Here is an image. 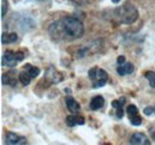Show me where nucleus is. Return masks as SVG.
I'll return each instance as SVG.
<instances>
[{"label": "nucleus", "mask_w": 155, "mask_h": 145, "mask_svg": "<svg viewBox=\"0 0 155 145\" xmlns=\"http://www.w3.org/2000/svg\"><path fill=\"white\" fill-rule=\"evenodd\" d=\"M49 34L56 40H75L84 36L85 26L82 21L74 17H64L50 24Z\"/></svg>", "instance_id": "f257e3e1"}, {"label": "nucleus", "mask_w": 155, "mask_h": 145, "mask_svg": "<svg viewBox=\"0 0 155 145\" xmlns=\"http://www.w3.org/2000/svg\"><path fill=\"white\" fill-rule=\"evenodd\" d=\"M115 17L118 19L119 23L130 25V24L135 23L136 20H137V18H138V11H137V8L131 2L127 1L120 7H117L116 10H115Z\"/></svg>", "instance_id": "f03ea898"}, {"label": "nucleus", "mask_w": 155, "mask_h": 145, "mask_svg": "<svg viewBox=\"0 0 155 145\" xmlns=\"http://www.w3.org/2000/svg\"><path fill=\"white\" fill-rule=\"evenodd\" d=\"M88 77L92 81V87L93 88H99V87H103L107 82L109 75L104 69L94 67V68L88 70Z\"/></svg>", "instance_id": "7ed1b4c3"}, {"label": "nucleus", "mask_w": 155, "mask_h": 145, "mask_svg": "<svg viewBox=\"0 0 155 145\" xmlns=\"http://www.w3.org/2000/svg\"><path fill=\"white\" fill-rule=\"evenodd\" d=\"M23 58H24V54H21V53H15L12 50H6L2 55L1 63H2V66L12 68V67H16L18 62L23 61Z\"/></svg>", "instance_id": "20e7f679"}, {"label": "nucleus", "mask_w": 155, "mask_h": 145, "mask_svg": "<svg viewBox=\"0 0 155 145\" xmlns=\"http://www.w3.org/2000/svg\"><path fill=\"white\" fill-rule=\"evenodd\" d=\"M5 142L6 144H10V145H23V144H26V138L21 137V136H18L13 132H6L5 134Z\"/></svg>", "instance_id": "39448f33"}, {"label": "nucleus", "mask_w": 155, "mask_h": 145, "mask_svg": "<svg viewBox=\"0 0 155 145\" xmlns=\"http://www.w3.org/2000/svg\"><path fill=\"white\" fill-rule=\"evenodd\" d=\"M130 144L133 145H149V138L144 134V133H140V132H136L131 136L130 138Z\"/></svg>", "instance_id": "423d86ee"}, {"label": "nucleus", "mask_w": 155, "mask_h": 145, "mask_svg": "<svg viewBox=\"0 0 155 145\" xmlns=\"http://www.w3.org/2000/svg\"><path fill=\"white\" fill-rule=\"evenodd\" d=\"M45 77H47L51 83H58V82H61V81L63 80V76L58 72H56V69L53 68V67H50V68L47 70Z\"/></svg>", "instance_id": "0eeeda50"}, {"label": "nucleus", "mask_w": 155, "mask_h": 145, "mask_svg": "<svg viewBox=\"0 0 155 145\" xmlns=\"http://www.w3.org/2000/svg\"><path fill=\"white\" fill-rule=\"evenodd\" d=\"M66 124L69 127H74L77 125H84L85 120H84L82 117H80L78 114H73V115H68L66 118Z\"/></svg>", "instance_id": "6e6552de"}, {"label": "nucleus", "mask_w": 155, "mask_h": 145, "mask_svg": "<svg viewBox=\"0 0 155 145\" xmlns=\"http://www.w3.org/2000/svg\"><path fill=\"white\" fill-rule=\"evenodd\" d=\"M134 64L133 63H129V62H124L123 64H119L117 67V72L120 75V76H124V75H129L134 72Z\"/></svg>", "instance_id": "1a4fd4ad"}, {"label": "nucleus", "mask_w": 155, "mask_h": 145, "mask_svg": "<svg viewBox=\"0 0 155 145\" xmlns=\"http://www.w3.org/2000/svg\"><path fill=\"white\" fill-rule=\"evenodd\" d=\"M15 72H8L2 74L1 76V81L4 85H7V86H15L16 85V76H15Z\"/></svg>", "instance_id": "9d476101"}, {"label": "nucleus", "mask_w": 155, "mask_h": 145, "mask_svg": "<svg viewBox=\"0 0 155 145\" xmlns=\"http://www.w3.org/2000/svg\"><path fill=\"white\" fill-rule=\"evenodd\" d=\"M66 105H67V108L69 109L71 112H73L74 114H78V112L80 111L79 102H77V100L73 99L72 96H67L66 98Z\"/></svg>", "instance_id": "9b49d317"}, {"label": "nucleus", "mask_w": 155, "mask_h": 145, "mask_svg": "<svg viewBox=\"0 0 155 145\" xmlns=\"http://www.w3.org/2000/svg\"><path fill=\"white\" fill-rule=\"evenodd\" d=\"M104 106V98L100 96V95H97L94 98H92L91 100V104H90V107L93 111H97V109H100Z\"/></svg>", "instance_id": "f8f14e48"}, {"label": "nucleus", "mask_w": 155, "mask_h": 145, "mask_svg": "<svg viewBox=\"0 0 155 145\" xmlns=\"http://www.w3.org/2000/svg\"><path fill=\"white\" fill-rule=\"evenodd\" d=\"M18 39V36L16 35V34H4L2 36H1V42L5 44H8V43H15L16 40Z\"/></svg>", "instance_id": "ddd939ff"}, {"label": "nucleus", "mask_w": 155, "mask_h": 145, "mask_svg": "<svg viewBox=\"0 0 155 145\" xmlns=\"http://www.w3.org/2000/svg\"><path fill=\"white\" fill-rule=\"evenodd\" d=\"M25 70L30 74V76L32 77V79H35V77H37L39 74V68L37 67H34V66H31V64H26L25 66Z\"/></svg>", "instance_id": "4468645a"}, {"label": "nucleus", "mask_w": 155, "mask_h": 145, "mask_svg": "<svg viewBox=\"0 0 155 145\" xmlns=\"http://www.w3.org/2000/svg\"><path fill=\"white\" fill-rule=\"evenodd\" d=\"M31 76H30V74L26 72V70H24V72H21L19 74V81L24 85V86H28L29 83H30V81H31Z\"/></svg>", "instance_id": "2eb2a0df"}, {"label": "nucleus", "mask_w": 155, "mask_h": 145, "mask_svg": "<svg viewBox=\"0 0 155 145\" xmlns=\"http://www.w3.org/2000/svg\"><path fill=\"white\" fill-rule=\"evenodd\" d=\"M144 76H146V79L149 81V85H150V87L152 88H155V72H147L144 74Z\"/></svg>", "instance_id": "dca6fc26"}, {"label": "nucleus", "mask_w": 155, "mask_h": 145, "mask_svg": "<svg viewBox=\"0 0 155 145\" xmlns=\"http://www.w3.org/2000/svg\"><path fill=\"white\" fill-rule=\"evenodd\" d=\"M129 119H130V123H131L134 126H140V125L142 124V118H141L138 114H136V115H130Z\"/></svg>", "instance_id": "f3484780"}, {"label": "nucleus", "mask_w": 155, "mask_h": 145, "mask_svg": "<svg viewBox=\"0 0 155 145\" xmlns=\"http://www.w3.org/2000/svg\"><path fill=\"white\" fill-rule=\"evenodd\" d=\"M124 101H125L124 98H122V99H119V100H114V101H112V107H114V108H120V107L125 104Z\"/></svg>", "instance_id": "a211bd4d"}, {"label": "nucleus", "mask_w": 155, "mask_h": 145, "mask_svg": "<svg viewBox=\"0 0 155 145\" xmlns=\"http://www.w3.org/2000/svg\"><path fill=\"white\" fill-rule=\"evenodd\" d=\"M7 12V0H1V18L6 16Z\"/></svg>", "instance_id": "6ab92c4d"}, {"label": "nucleus", "mask_w": 155, "mask_h": 145, "mask_svg": "<svg viewBox=\"0 0 155 145\" xmlns=\"http://www.w3.org/2000/svg\"><path fill=\"white\" fill-rule=\"evenodd\" d=\"M128 114H129V117H130V115H136V114H138V109H137V107H136L135 105L128 106Z\"/></svg>", "instance_id": "aec40b11"}, {"label": "nucleus", "mask_w": 155, "mask_h": 145, "mask_svg": "<svg viewBox=\"0 0 155 145\" xmlns=\"http://www.w3.org/2000/svg\"><path fill=\"white\" fill-rule=\"evenodd\" d=\"M143 112H144L146 115H150V114H153V112H155V111L154 107H146V108L143 109Z\"/></svg>", "instance_id": "412c9836"}, {"label": "nucleus", "mask_w": 155, "mask_h": 145, "mask_svg": "<svg viewBox=\"0 0 155 145\" xmlns=\"http://www.w3.org/2000/svg\"><path fill=\"white\" fill-rule=\"evenodd\" d=\"M116 115L117 118H119V119L123 118V109H122V107L120 108H116Z\"/></svg>", "instance_id": "4be33fe9"}, {"label": "nucleus", "mask_w": 155, "mask_h": 145, "mask_svg": "<svg viewBox=\"0 0 155 145\" xmlns=\"http://www.w3.org/2000/svg\"><path fill=\"white\" fill-rule=\"evenodd\" d=\"M117 62H118V64H123V63L125 62V57H124V56H119V57L117 58Z\"/></svg>", "instance_id": "5701e85b"}, {"label": "nucleus", "mask_w": 155, "mask_h": 145, "mask_svg": "<svg viewBox=\"0 0 155 145\" xmlns=\"http://www.w3.org/2000/svg\"><path fill=\"white\" fill-rule=\"evenodd\" d=\"M72 1L77 2V4H79V5H84V4H86L88 0H72Z\"/></svg>", "instance_id": "b1692460"}, {"label": "nucleus", "mask_w": 155, "mask_h": 145, "mask_svg": "<svg viewBox=\"0 0 155 145\" xmlns=\"http://www.w3.org/2000/svg\"><path fill=\"white\" fill-rule=\"evenodd\" d=\"M152 138H153V140H155V132L152 133Z\"/></svg>", "instance_id": "393cba45"}, {"label": "nucleus", "mask_w": 155, "mask_h": 145, "mask_svg": "<svg viewBox=\"0 0 155 145\" xmlns=\"http://www.w3.org/2000/svg\"><path fill=\"white\" fill-rule=\"evenodd\" d=\"M112 1H114V2H115V4H117V2H119V1H120V0H112Z\"/></svg>", "instance_id": "a878e982"}, {"label": "nucleus", "mask_w": 155, "mask_h": 145, "mask_svg": "<svg viewBox=\"0 0 155 145\" xmlns=\"http://www.w3.org/2000/svg\"><path fill=\"white\" fill-rule=\"evenodd\" d=\"M154 111H155V107H154Z\"/></svg>", "instance_id": "bb28decb"}]
</instances>
